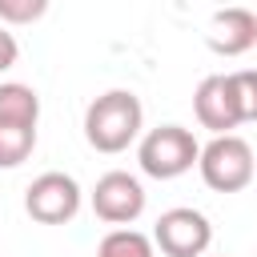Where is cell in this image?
<instances>
[{
  "label": "cell",
  "instance_id": "cell-2",
  "mask_svg": "<svg viewBox=\"0 0 257 257\" xmlns=\"http://www.w3.org/2000/svg\"><path fill=\"white\" fill-rule=\"evenodd\" d=\"M137 161H141V173L145 177L173 181V177H185L201 161V145H197V137L185 124H161V128H149L141 137Z\"/></svg>",
  "mask_w": 257,
  "mask_h": 257
},
{
  "label": "cell",
  "instance_id": "cell-7",
  "mask_svg": "<svg viewBox=\"0 0 257 257\" xmlns=\"http://www.w3.org/2000/svg\"><path fill=\"white\" fill-rule=\"evenodd\" d=\"M193 112H197V120H201V128H209L213 137L217 133H233L237 124H245L241 120V108H237V92H233V80H229V72L221 76H205L201 84H197V92H193Z\"/></svg>",
  "mask_w": 257,
  "mask_h": 257
},
{
  "label": "cell",
  "instance_id": "cell-6",
  "mask_svg": "<svg viewBox=\"0 0 257 257\" xmlns=\"http://www.w3.org/2000/svg\"><path fill=\"white\" fill-rule=\"evenodd\" d=\"M92 213L108 225H133L145 213V185L124 169L104 173L92 185Z\"/></svg>",
  "mask_w": 257,
  "mask_h": 257
},
{
  "label": "cell",
  "instance_id": "cell-12",
  "mask_svg": "<svg viewBox=\"0 0 257 257\" xmlns=\"http://www.w3.org/2000/svg\"><path fill=\"white\" fill-rule=\"evenodd\" d=\"M233 80V92H237V108H241V120H257V68H241V72H229Z\"/></svg>",
  "mask_w": 257,
  "mask_h": 257
},
{
  "label": "cell",
  "instance_id": "cell-9",
  "mask_svg": "<svg viewBox=\"0 0 257 257\" xmlns=\"http://www.w3.org/2000/svg\"><path fill=\"white\" fill-rule=\"evenodd\" d=\"M0 120L36 124L40 120V96H36V88L20 84V80H4L0 84Z\"/></svg>",
  "mask_w": 257,
  "mask_h": 257
},
{
  "label": "cell",
  "instance_id": "cell-8",
  "mask_svg": "<svg viewBox=\"0 0 257 257\" xmlns=\"http://www.w3.org/2000/svg\"><path fill=\"white\" fill-rule=\"evenodd\" d=\"M209 48L217 56H241L249 48H257V12L249 8H217L213 20H209V32H205Z\"/></svg>",
  "mask_w": 257,
  "mask_h": 257
},
{
  "label": "cell",
  "instance_id": "cell-10",
  "mask_svg": "<svg viewBox=\"0 0 257 257\" xmlns=\"http://www.w3.org/2000/svg\"><path fill=\"white\" fill-rule=\"evenodd\" d=\"M36 149V124L24 120H0V169H16Z\"/></svg>",
  "mask_w": 257,
  "mask_h": 257
},
{
  "label": "cell",
  "instance_id": "cell-5",
  "mask_svg": "<svg viewBox=\"0 0 257 257\" xmlns=\"http://www.w3.org/2000/svg\"><path fill=\"white\" fill-rule=\"evenodd\" d=\"M80 185H76V177H68V173H40L28 189H24V213L32 217V221H40V225H64V221H72L76 213H80Z\"/></svg>",
  "mask_w": 257,
  "mask_h": 257
},
{
  "label": "cell",
  "instance_id": "cell-4",
  "mask_svg": "<svg viewBox=\"0 0 257 257\" xmlns=\"http://www.w3.org/2000/svg\"><path fill=\"white\" fill-rule=\"evenodd\" d=\"M153 245L165 257H205V249L213 245V225L201 209L177 205L165 209L153 225Z\"/></svg>",
  "mask_w": 257,
  "mask_h": 257
},
{
  "label": "cell",
  "instance_id": "cell-3",
  "mask_svg": "<svg viewBox=\"0 0 257 257\" xmlns=\"http://www.w3.org/2000/svg\"><path fill=\"white\" fill-rule=\"evenodd\" d=\"M201 181L213 189V193H241L253 177H257V161H253V149L245 137L237 133H217L205 149H201Z\"/></svg>",
  "mask_w": 257,
  "mask_h": 257
},
{
  "label": "cell",
  "instance_id": "cell-11",
  "mask_svg": "<svg viewBox=\"0 0 257 257\" xmlns=\"http://www.w3.org/2000/svg\"><path fill=\"white\" fill-rule=\"evenodd\" d=\"M96 257H157V245H153V237H145L141 229L116 225L112 233L100 237Z\"/></svg>",
  "mask_w": 257,
  "mask_h": 257
},
{
  "label": "cell",
  "instance_id": "cell-1",
  "mask_svg": "<svg viewBox=\"0 0 257 257\" xmlns=\"http://www.w3.org/2000/svg\"><path fill=\"white\" fill-rule=\"evenodd\" d=\"M145 128V104L128 88H108L84 108V141L96 153H124Z\"/></svg>",
  "mask_w": 257,
  "mask_h": 257
},
{
  "label": "cell",
  "instance_id": "cell-13",
  "mask_svg": "<svg viewBox=\"0 0 257 257\" xmlns=\"http://www.w3.org/2000/svg\"><path fill=\"white\" fill-rule=\"evenodd\" d=\"M44 12H48V0H0L4 24H36Z\"/></svg>",
  "mask_w": 257,
  "mask_h": 257
},
{
  "label": "cell",
  "instance_id": "cell-14",
  "mask_svg": "<svg viewBox=\"0 0 257 257\" xmlns=\"http://www.w3.org/2000/svg\"><path fill=\"white\" fill-rule=\"evenodd\" d=\"M16 60H20V44H16V36L8 28H0V72H8Z\"/></svg>",
  "mask_w": 257,
  "mask_h": 257
}]
</instances>
